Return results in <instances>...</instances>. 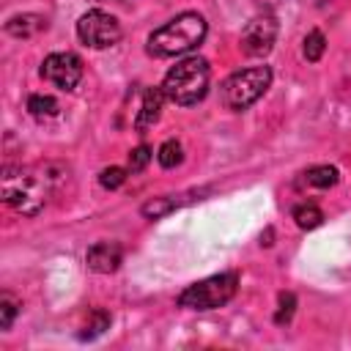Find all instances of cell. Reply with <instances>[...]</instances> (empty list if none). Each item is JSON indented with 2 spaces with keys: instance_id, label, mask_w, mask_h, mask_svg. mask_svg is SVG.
Listing matches in <instances>:
<instances>
[{
  "instance_id": "6da1fadb",
  "label": "cell",
  "mask_w": 351,
  "mask_h": 351,
  "mask_svg": "<svg viewBox=\"0 0 351 351\" xmlns=\"http://www.w3.org/2000/svg\"><path fill=\"white\" fill-rule=\"evenodd\" d=\"M66 176H69V170L55 162L27 165V167H22V165L5 167L3 170V200L14 211L33 217L47 206V200L66 181Z\"/></svg>"
},
{
  "instance_id": "7a4b0ae2",
  "label": "cell",
  "mask_w": 351,
  "mask_h": 351,
  "mask_svg": "<svg viewBox=\"0 0 351 351\" xmlns=\"http://www.w3.org/2000/svg\"><path fill=\"white\" fill-rule=\"evenodd\" d=\"M206 19L197 11H184L176 19L165 22L148 36V52L154 58H173L195 49L206 38Z\"/></svg>"
},
{
  "instance_id": "3957f363",
  "label": "cell",
  "mask_w": 351,
  "mask_h": 351,
  "mask_svg": "<svg viewBox=\"0 0 351 351\" xmlns=\"http://www.w3.org/2000/svg\"><path fill=\"white\" fill-rule=\"evenodd\" d=\"M208 77H211L208 63H206L203 58H197V55H189V58L178 60V63L165 74V80H162L159 88H162L165 99L181 104V107H189V104H197V101L206 96V90H208Z\"/></svg>"
},
{
  "instance_id": "277c9868",
  "label": "cell",
  "mask_w": 351,
  "mask_h": 351,
  "mask_svg": "<svg viewBox=\"0 0 351 351\" xmlns=\"http://www.w3.org/2000/svg\"><path fill=\"white\" fill-rule=\"evenodd\" d=\"M236 291H239V274L225 271V274H214V277H206L184 288L178 293V304L186 310H217L228 304L236 296Z\"/></svg>"
},
{
  "instance_id": "5b68a950",
  "label": "cell",
  "mask_w": 351,
  "mask_h": 351,
  "mask_svg": "<svg viewBox=\"0 0 351 351\" xmlns=\"http://www.w3.org/2000/svg\"><path fill=\"white\" fill-rule=\"evenodd\" d=\"M271 85V69L269 66H252L233 71L222 82V101L228 110H247L255 104Z\"/></svg>"
},
{
  "instance_id": "8992f818",
  "label": "cell",
  "mask_w": 351,
  "mask_h": 351,
  "mask_svg": "<svg viewBox=\"0 0 351 351\" xmlns=\"http://www.w3.org/2000/svg\"><path fill=\"white\" fill-rule=\"evenodd\" d=\"M77 36H80V41H82L85 47L107 49V47H112V44L121 41L123 30H121V22H118L112 14H107V11H101V8H90V11H85V14L80 16V22H77Z\"/></svg>"
},
{
  "instance_id": "52a82bcc",
  "label": "cell",
  "mask_w": 351,
  "mask_h": 351,
  "mask_svg": "<svg viewBox=\"0 0 351 351\" xmlns=\"http://www.w3.org/2000/svg\"><path fill=\"white\" fill-rule=\"evenodd\" d=\"M41 77L60 90H74L82 80V60L74 52H52L41 63Z\"/></svg>"
},
{
  "instance_id": "ba28073f",
  "label": "cell",
  "mask_w": 351,
  "mask_h": 351,
  "mask_svg": "<svg viewBox=\"0 0 351 351\" xmlns=\"http://www.w3.org/2000/svg\"><path fill=\"white\" fill-rule=\"evenodd\" d=\"M274 41H277V19L269 11L252 16L241 30V49L252 58H263L266 52H271Z\"/></svg>"
},
{
  "instance_id": "9c48e42d",
  "label": "cell",
  "mask_w": 351,
  "mask_h": 351,
  "mask_svg": "<svg viewBox=\"0 0 351 351\" xmlns=\"http://www.w3.org/2000/svg\"><path fill=\"white\" fill-rule=\"evenodd\" d=\"M85 261H88V269H93V271H99V274H110V271H115V269L121 266L123 250H121V244H115V241H96V244L88 250Z\"/></svg>"
},
{
  "instance_id": "30bf717a",
  "label": "cell",
  "mask_w": 351,
  "mask_h": 351,
  "mask_svg": "<svg viewBox=\"0 0 351 351\" xmlns=\"http://www.w3.org/2000/svg\"><path fill=\"white\" fill-rule=\"evenodd\" d=\"M162 101H165L162 88H145L140 112H137V118H134V129H137V132H145V129H151V126L159 121V115H162Z\"/></svg>"
},
{
  "instance_id": "8fae6325",
  "label": "cell",
  "mask_w": 351,
  "mask_h": 351,
  "mask_svg": "<svg viewBox=\"0 0 351 351\" xmlns=\"http://www.w3.org/2000/svg\"><path fill=\"white\" fill-rule=\"evenodd\" d=\"M5 30L16 38H30L36 36L38 30H47V19L44 16H36V14H16L5 22Z\"/></svg>"
},
{
  "instance_id": "7c38bea8",
  "label": "cell",
  "mask_w": 351,
  "mask_h": 351,
  "mask_svg": "<svg viewBox=\"0 0 351 351\" xmlns=\"http://www.w3.org/2000/svg\"><path fill=\"white\" fill-rule=\"evenodd\" d=\"M337 178H340L337 167H332V165H318V167H310V170L302 176V184L318 186V189H329V186L337 184Z\"/></svg>"
},
{
  "instance_id": "4fadbf2b",
  "label": "cell",
  "mask_w": 351,
  "mask_h": 351,
  "mask_svg": "<svg viewBox=\"0 0 351 351\" xmlns=\"http://www.w3.org/2000/svg\"><path fill=\"white\" fill-rule=\"evenodd\" d=\"M293 219L302 230H313L324 222V214L315 203H299V206H293Z\"/></svg>"
},
{
  "instance_id": "5bb4252c",
  "label": "cell",
  "mask_w": 351,
  "mask_h": 351,
  "mask_svg": "<svg viewBox=\"0 0 351 351\" xmlns=\"http://www.w3.org/2000/svg\"><path fill=\"white\" fill-rule=\"evenodd\" d=\"M27 110H30V115H36V118H55V115L60 112V104H58V99H52V96L33 93V96L27 99Z\"/></svg>"
},
{
  "instance_id": "9a60e30c",
  "label": "cell",
  "mask_w": 351,
  "mask_h": 351,
  "mask_svg": "<svg viewBox=\"0 0 351 351\" xmlns=\"http://www.w3.org/2000/svg\"><path fill=\"white\" fill-rule=\"evenodd\" d=\"M178 206V200L176 197H154V200H148V203H143V217L145 219H159V217H165V214H170L173 208Z\"/></svg>"
},
{
  "instance_id": "2e32d148",
  "label": "cell",
  "mask_w": 351,
  "mask_h": 351,
  "mask_svg": "<svg viewBox=\"0 0 351 351\" xmlns=\"http://www.w3.org/2000/svg\"><path fill=\"white\" fill-rule=\"evenodd\" d=\"M104 329H110V313L93 310V313H90V321H88L85 329L80 332V340H93V337H99Z\"/></svg>"
},
{
  "instance_id": "e0dca14e",
  "label": "cell",
  "mask_w": 351,
  "mask_h": 351,
  "mask_svg": "<svg viewBox=\"0 0 351 351\" xmlns=\"http://www.w3.org/2000/svg\"><path fill=\"white\" fill-rule=\"evenodd\" d=\"M156 159H159L162 167H176V165H181V159H184V154H181V143H178V140H165V143L159 145Z\"/></svg>"
},
{
  "instance_id": "ac0fdd59",
  "label": "cell",
  "mask_w": 351,
  "mask_h": 351,
  "mask_svg": "<svg viewBox=\"0 0 351 351\" xmlns=\"http://www.w3.org/2000/svg\"><path fill=\"white\" fill-rule=\"evenodd\" d=\"M324 49H326L324 33H321V30H310V33L304 36V58H307L310 63H315V60H321Z\"/></svg>"
},
{
  "instance_id": "d6986e66",
  "label": "cell",
  "mask_w": 351,
  "mask_h": 351,
  "mask_svg": "<svg viewBox=\"0 0 351 351\" xmlns=\"http://www.w3.org/2000/svg\"><path fill=\"white\" fill-rule=\"evenodd\" d=\"M280 307H277V313H274V324H288L291 318H293V310H296V296L291 293V291H282L280 293Z\"/></svg>"
},
{
  "instance_id": "ffe728a7",
  "label": "cell",
  "mask_w": 351,
  "mask_h": 351,
  "mask_svg": "<svg viewBox=\"0 0 351 351\" xmlns=\"http://www.w3.org/2000/svg\"><path fill=\"white\" fill-rule=\"evenodd\" d=\"M16 313H19V302L11 293H3L0 296V329H8L14 324V315Z\"/></svg>"
},
{
  "instance_id": "44dd1931",
  "label": "cell",
  "mask_w": 351,
  "mask_h": 351,
  "mask_svg": "<svg viewBox=\"0 0 351 351\" xmlns=\"http://www.w3.org/2000/svg\"><path fill=\"white\" fill-rule=\"evenodd\" d=\"M123 181H126V170H123V167H104V170L99 173V184H101L104 189H118Z\"/></svg>"
},
{
  "instance_id": "7402d4cb",
  "label": "cell",
  "mask_w": 351,
  "mask_h": 351,
  "mask_svg": "<svg viewBox=\"0 0 351 351\" xmlns=\"http://www.w3.org/2000/svg\"><path fill=\"white\" fill-rule=\"evenodd\" d=\"M148 159H151V148H148V145H137V148L129 154V170H132V173H140V170L148 165Z\"/></svg>"
}]
</instances>
